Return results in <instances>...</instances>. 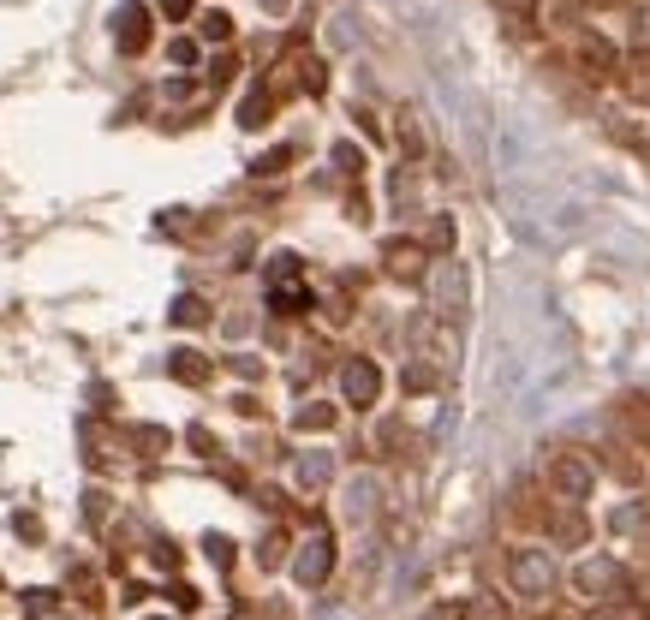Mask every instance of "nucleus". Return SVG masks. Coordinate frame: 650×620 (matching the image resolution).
Listing matches in <instances>:
<instances>
[{"instance_id": "1", "label": "nucleus", "mask_w": 650, "mask_h": 620, "mask_svg": "<svg viewBox=\"0 0 650 620\" xmlns=\"http://www.w3.org/2000/svg\"><path fill=\"white\" fill-rule=\"evenodd\" d=\"M114 43L126 48V54H138V48L149 43V13L144 6H119L114 13Z\"/></svg>"}, {"instance_id": "3", "label": "nucleus", "mask_w": 650, "mask_h": 620, "mask_svg": "<svg viewBox=\"0 0 650 620\" xmlns=\"http://www.w3.org/2000/svg\"><path fill=\"white\" fill-rule=\"evenodd\" d=\"M322 573H329V543L317 537V543H304V555H299V578L304 585H317Z\"/></svg>"}, {"instance_id": "5", "label": "nucleus", "mask_w": 650, "mask_h": 620, "mask_svg": "<svg viewBox=\"0 0 650 620\" xmlns=\"http://www.w3.org/2000/svg\"><path fill=\"white\" fill-rule=\"evenodd\" d=\"M174 376H179V382H203V376H209V364H203L197 352H174Z\"/></svg>"}, {"instance_id": "7", "label": "nucleus", "mask_w": 650, "mask_h": 620, "mask_svg": "<svg viewBox=\"0 0 650 620\" xmlns=\"http://www.w3.org/2000/svg\"><path fill=\"white\" fill-rule=\"evenodd\" d=\"M329 418H334L329 405H304V412H299V430H322Z\"/></svg>"}, {"instance_id": "10", "label": "nucleus", "mask_w": 650, "mask_h": 620, "mask_svg": "<svg viewBox=\"0 0 650 620\" xmlns=\"http://www.w3.org/2000/svg\"><path fill=\"white\" fill-rule=\"evenodd\" d=\"M334 161H340L347 174H358V149H352V144H340V149H334Z\"/></svg>"}, {"instance_id": "2", "label": "nucleus", "mask_w": 650, "mask_h": 620, "mask_svg": "<svg viewBox=\"0 0 650 620\" xmlns=\"http://www.w3.org/2000/svg\"><path fill=\"white\" fill-rule=\"evenodd\" d=\"M340 382H347V400H358V405H370L376 400V382H382V376H376V364H347V376H340Z\"/></svg>"}, {"instance_id": "9", "label": "nucleus", "mask_w": 650, "mask_h": 620, "mask_svg": "<svg viewBox=\"0 0 650 620\" xmlns=\"http://www.w3.org/2000/svg\"><path fill=\"white\" fill-rule=\"evenodd\" d=\"M388 257H394V269H400V274H412V269H418V251H412V245H394Z\"/></svg>"}, {"instance_id": "12", "label": "nucleus", "mask_w": 650, "mask_h": 620, "mask_svg": "<svg viewBox=\"0 0 650 620\" xmlns=\"http://www.w3.org/2000/svg\"><path fill=\"white\" fill-rule=\"evenodd\" d=\"M263 6H269V13H287V6H292V0H263Z\"/></svg>"}, {"instance_id": "8", "label": "nucleus", "mask_w": 650, "mask_h": 620, "mask_svg": "<svg viewBox=\"0 0 650 620\" xmlns=\"http://www.w3.org/2000/svg\"><path fill=\"white\" fill-rule=\"evenodd\" d=\"M174 322H203V299H179L174 304Z\"/></svg>"}, {"instance_id": "4", "label": "nucleus", "mask_w": 650, "mask_h": 620, "mask_svg": "<svg viewBox=\"0 0 650 620\" xmlns=\"http://www.w3.org/2000/svg\"><path fill=\"white\" fill-rule=\"evenodd\" d=\"M263 119H269V96H263V90H251V96L239 101V126H263Z\"/></svg>"}, {"instance_id": "6", "label": "nucleus", "mask_w": 650, "mask_h": 620, "mask_svg": "<svg viewBox=\"0 0 650 620\" xmlns=\"http://www.w3.org/2000/svg\"><path fill=\"white\" fill-rule=\"evenodd\" d=\"M203 36H209V43H227V36H233V18H227V13H203Z\"/></svg>"}, {"instance_id": "11", "label": "nucleus", "mask_w": 650, "mask_h": 620, "mask_svg": "<svg viewBox=\"0 0 650 620\" xmlns=\"http://www.w3.org/2000/svg\"><path fill=\"white\" fill-rule=\"evenodd\" d=\"M161 13H167V18H186V13H191V0H161Z\"/></svg>"}]
</instances>
